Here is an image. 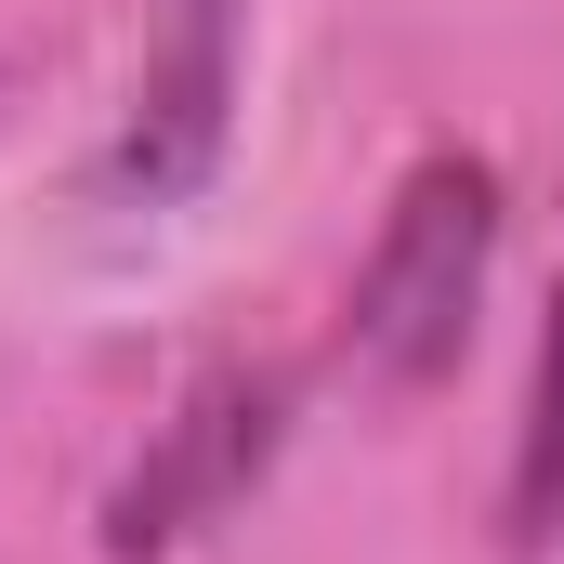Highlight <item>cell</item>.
Wrapping results in <instances>:
<instances>
[{"label":"cell","instance_id":"obj_1","mask_svg":"<svg viewBox=\"0 0 564 564\" xmlns=\"http://www.w3.org/2000/svg\"><path fill=\"white\" fill-rule=\"evenodd\" d=\"M486 263H499V171L486 158H421L355 263V368L381 394H421L459 368L473 341V302H486Z\"/></svg>","mask_w":564,"mask_h":564},{"label":"cell","instance_id":"obj_2","mask_svg":"<svg viewBox=\"0 0 564 564\" xmlns=\"http://www.w3.org/2000/svg\"><path fill=\"white\" fill-rule=\"evenodd\" d=\"M289 433V368H210V381H184V408L144 433V459L119 473V499H106V552H184L197 525H224L237 499H250V473L276 459Z\"/></svg>","mask_w":564,"mask_h":564},{"label":"cell","instance_id":"obj_3","mask_svg":"<svg viewBox=\"0 0 564 564\" xmlns=\"http://www.w3.org/2000/svg\"><path fill=\"white\" fill-rule=\"evenodd\" d=\"M224 93H237V0H171L158 13V53H144V119L119 144V171H132L144 197H171V184L210 171Z\"/></svg>","mask_w":564,"mask_h":564},{"label":"cell","instance_id":"obj_4","mask_svg":"<svg viewBox=\"0 0 564 564\" xmlns=\"http://www.w3.org/2000/svg\"><path fill=\"white\" fill-rule=\"evenodd\" d=\"M564 525V289H552V341H539V394H525V459H512V539Z\"/></svg>","mask_w":564,"mask_h":564}]
</instances>
